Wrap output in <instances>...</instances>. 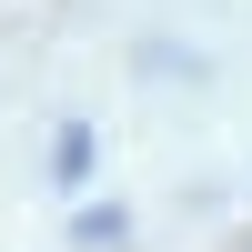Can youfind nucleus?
<instances>
[{"instance_id": "obj_1", "label": "nucleus", "mask_w": 252, "mask_h": 252, "mask_svg": "<svg viewBox=\"0 0 252 252\" xmlns=\"http://www.w3.org/2000/svg\"><path fill=\"white\" fill-rule=\"evenodd\" d=\"M51 172H61V182H81V172H91V131H81V121L51 141Z\"/></svg>"}]
</instances>
